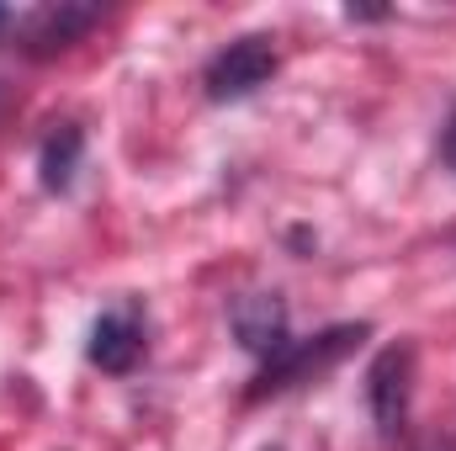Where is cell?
Here are the masks:
<instances>
[{"label":"cell","mask_w":456,"mask_h":451,"mask_svg":"<svg viewBox=\"0 0 456 451\" xmlns=\"http://www.w3.org/2000/svg\"><path fill=\"white\" fill-rule=\"evenodd\" d=\"M366 335H371L366 324H335V330H319V335H308V340H287V350H281V356H271V361L255 372L249 398L292 393V388H303V382H314V377L335 372V366H340V361Z\"/></svg>","instance_id":"1"},{"label":"cell","mask_w":456,"mask_h":451,"mask_svg":"<svg viewBox=\"0 0 456 451\" xmlns=\"http://www.w3.org/2000/svg\"><path fill=\"white\" fill-rule=\"evenodd\" d=\"M409 393H414V345L398 340L387 350H377V361L366 366V409L382 441H398L409 425Z\"/></svg>","instance_id":"2"},{"label":"cell","mask_w":456,"mask_h":451,"mask_svg":"<svg viewBox=\"0 0 456 451\" xmlns=\"http://www.w3.org/2000/svg\"><path fill=\"white\" fill-rule=\"evenodd\" d=\"M276 75V43L249 32V37H233L228 48H218L202 70V91L208 102H244L255 96L265 80Z\"/></svg>","instance_id":"3"},{"label":"cell","mask_w":456,"mask_h":451,"mask_svg":"<svg viewBox=\"0 0 456 451\" xmlns=\"http://www.w3.org/2000/svg\"><path fill=\"white\" fill-rule=\"evenodd\" d=\"M143 350H149V319H143V303H133V298H122L112 308H102V319L91 324V340H86V356H91V366H102V372H133L138 361H143Z\"/></svg>","instance_id":"4"},{"label":"cell","mask_w":456,"mask_h":451,"mask_svg":"<svg viewBox=\"0 0 456 451\" xmlns=\"http://www.w3.org/2000/svg\"><path fill=\"white\" fill-rule=\"evenodd\" d=\"M228 330L239 340V350L260 356V366H265L271 356H281L287 340H292L281 292H239V298L228 303Z\"/></svg>","instance_id":"5"},{"label":"cell","mask_w":456,"mask_h":451,"mask_svg":"<svg viewBox=\"0 0 456 451\" xmlns=\"http://www.w3.org/2000/svg\"><path fill=\"white\" fill-rule=\"evenodd\" d=\"M102 21V11L96 5H43V11H32L27 16V27H21V43H27V53H59V48H69V43H80L91 27Z\"/></svg>","instance_id":"6"},{"label":"cell","mask_w":456,"mask_h":451,"mask_svg":"<svg viewBox=\"0 0 456 451\" xmlns=\"http://www.w3.org/2000/svg\"><path fill=\"white\" fill-rule=\"evenodd\" d=\"M80 160H86V133L75 122H53L48 138H43V149H37V181L48 192H69Z\"/></svg>","instance_id":"7"},{"label":"cell","mask_w":456,"mask_h":451,"mask_svg":"<svg viewBox=\"0 0 456 451\" xmlns=\"http://www.w3.org/2000/svg\"><path fill=\"white\" fill-rule=\"evenodd\" d=\"M441 160L456 170V112L446 117V127H441Z\"/></svg>","instance_id":"8"},{"label":"cell","mask_w":456,"mask_h":451,"mask_svg":"<svg viewBox=\"0 0 456 451\" xmlns=\"http://www.w3.org/2000/svg\"><path fill=\"white\" fill-rule=\"evenodd\" d=\"M419 451H456V447H452V441H425Z\"/></svg>","instance_id":"9"},{"label":"cell","mask_w":456,"mask_h":451,"mask_svg":"<svg viewBox=\"0 0 456 451\" xmlns=\"http://www.w3.org/2000/svg\"><path fill=\"white\" fill-rule=\"evenodd\" d=\"M0 27H5V5H0Z\"/></svg>","instance_id":"10"},{"label":"cell","mask_w":456,"mask_h":451,"mask_svg":"<svg viewBox=\"0 0 456 451\" xmlns=\"http://www.w3.org/2000/svg\"><path fill=\"white\" fill-rule=\"evenodd\" d=\"M260 451H281V447H260Z\"/></svg>","instance_id":"11"}]
</instances>
